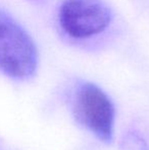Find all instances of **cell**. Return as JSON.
Wrapping results in <instances>:
<instances>
[{"label": "cell", "instance_id": "1", "mask_svg": "<svg viewBox=\"0 0 149 150\" xmlns=\"http://www.w3.org/2000/svg\"><path fill=\"white\" fill-rule=\"evenodd\" d=\"M38 63L37 46L29 32L0 7V73L16 81H26L36 74Z\"/></svg>", "mask_w": 149, "mask_h": 150}, {"label": "cell", "instance_id": "2", "mask_svg": "<svg viewBox=\"0 0 149 150\" xmlns=\"http://www.w3.org/2000/svg\"><path fill=\"white\" fill-rule=\"evenodd\" d=\"M112 20V10L102 0H64L58 10L61 30L76 40L99 35Z\"/></svg>", "mask_w": 149, "mask_h": 150}, {"label": "cell", "instance_id": "3", "mask_svg": "<svg viewBox=\"0 0 149 150\" xmlns=\"http://www.w3.org/2000/svg\"><path fill=\"white\" fill-rule=\"evenodd\" d=\"M78 122L104 142L113 136L114 106L103 90L92 83L80 86L74 104Z\"/></svg>", "mask_w": 149, "mask_h": 150}, {"label": "cell", "instance_id": "4", "mask_svg": "<svg viewBox=\"0 0 149 150\" xmlns=\"http://www.w3.org/2000/svg\"><path fill=\"white\" fill-rule=\"evenodd\" d=\"M123 143L124 150H147V146L144 140H142L139 136L135 134L128 135Z\"/></svg>", "mask_w": 149, "mask_h": 150}]
</instances>
